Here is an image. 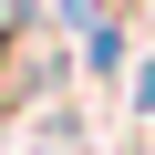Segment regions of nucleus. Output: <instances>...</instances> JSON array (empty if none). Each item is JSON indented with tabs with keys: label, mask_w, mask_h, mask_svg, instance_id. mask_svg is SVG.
Returning a JSON list of instances; mask_svg holds the SVG:
<instances>
[{
	"label": "nucleus",
	"mask_w": 155,
	"mask_h": 155,
	"mask_svg": "<svg viewBox=\"0 0 155 155\" xmlns=\"http://www.w3.org/2000/svg\"><path fill=\"white\" fill-rule=\"evenodd\" d=\"M72 21H83V62H93V72H124V31H114L104 11H72Z\"/></svg>",
	"instance_id": "1"
},
{
	"label": "nucleus",
	"mask_w": 155,
	"mask_h": 155,
	"mask_svg": "<svg viewBox=\"0 0 155 155\" xmlns=\"http://www.w3.org/2000/svg\"><path fill=\"white\" fill-rule=\"evenodd\" d=\"M134 114H155V62H145V72H134Z\"/></svg>",
	"instance_id": "2"
}]
</instances>
